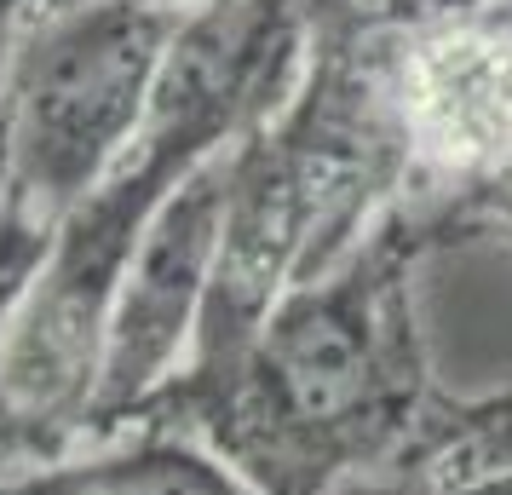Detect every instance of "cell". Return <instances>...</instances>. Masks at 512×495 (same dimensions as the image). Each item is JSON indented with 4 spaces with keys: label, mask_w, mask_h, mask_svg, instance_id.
Masks as SVG:
<instances>
[{
    "label": "cell",
    "mask_w": 512,
    "mask_h": 495,
    "mask_svg": "<svg viewBox=\"0 0 512 495\" xmlns=\"http://www.w3.org/2000/svg\"><path fill=\"white\" fill-rule=\"evenodd\" d=\"M231 150H219L213 162L196 167L144 225L139 248L127 260V277L116 288V306H110L87 438H110L121 426H133L179 380V369L196 352L213 271H219V242H225Z\"/></svg>",
    "instance_id": "6"
},
{
    "label": "cell",
    "mask_w": 512,
    "mask_h": 495,
    "mask_svg": "<svg viewBox=\"0 0 512 495\" xmlns=\"http://www.w3.org/2000/svg\"><path fill=\"white\" fill-rule=\"evenodd\" d=\"M47 6H144V12H173V18H185V12H202L213 0H47Z\"/></svg>",
    "instance_id": "11"
},
{
    "label": "cell",
    "mask_w": 512,
    "mask_h": 495,
    "mask_svg": "<svg viewBox=\"0 0 512 495\" xmlns=\"http://www.w3.org/2000/svg\"><path fill=\"white\" fill-rule=\"evenodd\" d=\"M426 260V231L397 208L357 254L282 294L242 346L190 363L133 426L208 444L265 495H340L438 392L420 311Z\"/></svg>",
    "instance_id": "2"
},
{
    "label": "cell",
    "mask_w": 512,
    "mask_h": 495,
    "mask_svg": "<svg viewBox=\"0 0 512 495\" xmlns=\"http://www.w3.org/2000/svg\"><path fill=\"white\" fill-rule=\"evenodd\" d=\"M185 18L144 6H35L0 104L6 219L47 254L150 116L167 47Z\"/></svg>",
    "instance_id": "4"
},
{
    "label": "cell",
    "mask_w": 512,
    "mask_h": 495,
    "mask_svg": "<svg viewBox=\"0 0 512 495\" xmlns=\"http://www.w3.org/2000/svg\"><path fill=\"white\" fill-rule=\"evenodd\" d=\"M392 18L397 0H305L300 81L231 150L225 242L190 363L242 346L282 294L334 271L409 202Z\"/></svg>",
    "instance_id": "3"
},
{
    "label": "cell",
    "mask_w": 512,
    "mask_h": 495,
    "mask_svg": "<svg viewBox=\"0 0 512 495\" xmlns=\"http://www.w3.org/2000/svg\"><path fill=\"white\" fill-rule=\"evenodd\" d=\"M426 6H472V0H426Z\"/></svg>",
    "instance_id": "12"
},
{
    "label": "cell",
    "mask_w": 512,
    "mask_h": 495,
    "mask_svg": "<svg viewBox=\"0 0 512 495\" xmlns=\"http://www.w3.org/2000/svg\"><path fill=\"white\" fill-rule=\"evenodd\" d=\"M415 225L426 231L432 254H443V248H501V254H512V156L484 185L466 190L461 202L426 213Z\"/></svg>",
    "instance_id": "9"
},
{
    "label": "cell",
    "mask_w": 512,
    "mask_h": 495,
    "mask_svg": "<svg viewBox=\"0 0 512 495\" xmlns=\"http://www.w3.org/2000/svg\"><path fill=\"white\" fill-rule=\"evenodd\" d=\"M0 495H265L254 478L173 426H127L110 438L0 467Z\"/></svg>",
    "instance_id": "7"
},
{
    "label": "cell",
    "mask_w": 512,
    "mask_h": 495,
    "mask_svg": "<svg viewBox=\"0 0 512 495\" xmlns=\"http://www.w3.org/2000/svg\"><path fill=\"white\" fill-rule=\"evenodd\" d=\"M340 495H512V386H438L403 444Z\"/></svg>",
    "instance_id": "8"
},
{
    "label": "cell",
    "mask_w": 512,
    "mask_h": 495,
    "mask_svg": "<svg viewBox=\"0 0 512 495\" xmlns=\"http://www.w3.org/2000/svg\"><path fill=\"white\" fill-rule=\"evenodd\" d=\"M392 104L415 219L484 185L512 156V0H397Z\"/></svg>",
    "instance_id": "5"
},
{
    "label": "cell",
    "mask_w": 512,
    "mask_h": 495,
    "mask_svg": "<svg viewBox=\"0 0 512 495\" xmlns=\"http://www.w3.org/2000/svg\"><path fill=\"white\" fill-rule=\"evenodd\" d=\"M300 64L305 0H213L185 12L127 156L58 225L0 323V467L87 444L110 306L144 225L202 162L277 116Z\"/></svg>",
    "instance_id": "1"
},
{
    "label": "cell",
    "mask_w": 512,
    "mask_h": 495,
    "mask_svg": "<svg viewBox=\"0 0 512 495\" xmlns=\"http://www.w3.org/2000/svg\"><path fill=\"white\" fill-rule=\"evenodd\" d=\"M41 0H0V104H6V75H12V52L24 41V24Z\"/></svg>",
    "instance_id": "10"
}]
</instances>
